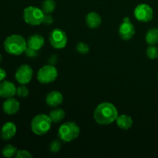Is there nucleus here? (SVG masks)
I'll list each match as a JSON object with an SVG mask.
<instances>
[{
  "label": "nucleus",
  "mask_w": 158,
  "mask_h": 158,
  "mask_svg": "<svg viewBox=\"0 0 158 158\" xmlns=\"http://www.w3.org/2000/svg\"><path fill=\"white\" fill-rule=\"evenodd\" d=\"M94 120L100 125H108L116 121L118 117V111L113 103L103 102L96 107L94 113Z\"/></svg>",
  "instance_id": "obj_1"
},
{
  "label": "nucleus",
  "mask_w": 158,
  "mask_h": 158,
  "mask_svg": "<svg viewBox=\"0 0 158 158\" xmlns=\"http://www.w3.org/2000/svg\"><path fill=\"white\" fill-rule=\"evenodd\" d=\"M27 41L22 35L14 34L9 35L4 42V49L10 55L19 56L26 51Z\"/></svg>",
  "instance_id": "obj_2"
},
{
  "label": "nucleus",
  "mask_w": 158,
  "mask_h": 158,
  "mask_svg": "<svg viewBox=\"0 0 158 158\" xmlns=\"http://www.w3.org/2000/svg\"><path fill=\"white\" fill-rule=\"evenodd\" d=\"M80 127L74 122H66L59 128L58 136L63 142H71L80 135Z\"/></svg>",
  "instance_id": "obj_3"
},
{
  "label": "nucleus",
  "mask_w": 158,
  "mask_h": 158,
  "mask_svg": "<svg viewBox=\"0 0 158 158\" xmlns=\"http://www.w3.org/2000/svg\"><path fill=\"white\" fill-rule=\"evenodd\" d=\"M52 120L46 114H39L32 119L31 122V129L35 135H44L50 130Z\"/></svg>",
  "instance_id": "obj_4"
},
{
  "label": "nucleus",
  "mask_w": 158,
  "mask_h": 158,
  "mask_svg": "<svg viewBox=\"0 0 158 158\" xmlns=\"http://www.w3.org/2000/svg\"><path fill=\"white\" fill-rule=\"evenodd\" d=\"M44 12L40 8L29 6L23 11V19L27 24L31 26H39L43 23Z\"/></svg>",
  "instance_id": "obj_5"
},
{
  "label": "nucleus",
  "mask_w": 158,
  "mask_h": 158,
  "mask_svg": "<svg viewBox=\"0 0 158 158\" xmlns=\"http://www.w3.org/2000/svg\"><path fill=\"white\" fill-rule=\"evenodd\" d=\"M58 76V72L55 66L52 65H46L40 68L37 73V80L40 83L48 84L55 81Z\"/></svg>",
  "instance_id": "obj_6"
},
{
  "label": "nucleus",
  "mask_w": 158,
  "mask_h": 158,
  "mask_svg": "<svg viewBox=\"0 0 158 158\" xmlns=\"http://www.w3.org/2000/svg\"><path fill=\"white\" fill-rule=\"evenodd\" d=\"M134 15L138 21L142 23H148L152 20L154 16V11L152 8L148 4L142 3L135 8Z\"/></svg>",
  "instance_id": "obj_7"
},
{
  "label": "nucleus",
  "mask_w": 158,
  "mask_h": 158,
  "mask_svg": "<svg viewBox=\"0 0 158 158\" xmlns=\"http://www.w3.org/2000/svg\"><path fill=\"white\" fill-rule=\"evenodd\" d=\"M49 41L55 49H63L67 44V36L63 30L55 29L49 34Z\"/></svg>",
  "instance_id": "obj_8"
},
{
  "label": "nucleus",
  "mask_w": 158,
  "mask_h": 158,
  "mask_svg": "<svg viewBox=\"0 0 158 158\" xmlns=\"http://www.w3.org/2000/svg\"><path fill=\"white\" fill-rule=\"evenodd\" d=\"M32 75H33V70L32 67L28 64H23L17 69L15 77L18 83L24 85L27 84L31 81Z\"/></svg>",
  "instance_id": "obj_9"
},
{
  "label": "nucleus",
  "mask_w": 158,
  "mask_h": 158,
  "mask_svg": "<svg viewBox=\"0 0 158 158\" xmlns=\"http://www.w3.org/2000/svg\"><path fill=\"white\" fill-rule=\"evenodd\" d=\"M135 28L130 21H123L119 28V35L122 40L127 41L135 35Z\"/></svg>",
  "instance_id": "obj_10"
},
{
  "label": "nucleus",
  "mask_w": 158,
  "mask_h": 158,
  "mask_svg": "<svg viewBox=\"0 0 158 158\" xmlns=\"http://www.w3.org/2000/svg\"><path fill=\"white\" fill-rule=\"evenodd\" d=\"M17 88L12 82L3 81L0 83V97L2 98H11L16 94Z\"/></svg>",
  "instance_id": "obj_11"
},
{
  "label": "nucleus",
  "mask_w": 158,
  "mask_h": 158,
  "mask_svg": "<svg viewBox=\"0 0 158 158\" xmlns=\"http://www.w3.org/2000/svg\"><path fill=\"white\" fill-rule=\"evenodd\" d=\"M19 107L20 104L18 100L12 97L8 98L2 105V109L4 112L9 115H13L16 114L19 110Z\"/></svg>",
  "instance_id": "obj_12"
},
{
  "label": "nucleus",
  "mask_w": 158,
  "mask_h": 158,
  "mask_svg": "<svg viewBox=\"0 0 158 158\" xmlns=\"http://www.w3.org/2000/svg\"><path fill=\"white\" fill-rule=\"evenodd\" d=\"M16 134V127L12 122H7L2 126L0 132L1 137L5 140L12 139Z\"/></svg>",
  "instance_id": "obj_13"
},
{
  "label": "nucleus",
  "mask_w": 158,
  "mask_h": 158,
  "mask_svg": "<svg viewBox=\"0 0 158 158\" xmlns=\"http://www.w3.org/2000/svg\"><path fill=\"white\" fill-rule=\"evenodd\" d=\"M63 97L62 94L59 91H52L49 94H47L46 97V102L47 105L52 106V107H56L63 103Z\"/></svg>",
  "instance_id": "obj_14"
},
{
  "label": "nucleus",
  "mask_w": 158,
  "mask_h": 158,
  "mask_svg": "<svg viewBox=\"0 0 158 158\" xmlns=\"http://www.w3.org/2000/svg\"><path fill=\"white\" fill-rule=\"evenodd\" d=\"M44 38L40 34H34L31 35L27 40L28 47L32 48L35 50H40L44 45Z\"/></svg>",
  "instance_id": "obj_15"
},
{
  "label": "nucleus",
  "mask_w": 158,
  "mask_h": 158,
  "mask_svg": "<svg viewBox=\"0 0 158 158\" xmlns=\"http://www.w3.org/2000/svg\"><path fill=\"white\" fill-rule=\"evenodd\" d=\"M86 22L87 26L91 29H96L101 24V17L97 12H91L87 14L86 17Z\"/></svg>",
  "instance_id": "obj_16"
},
{
  "label": "nucleus",
  "mask_w": 158,
  "mask_h": 158,
  "mask_svg": "<svg viewBox=\"0 0 158 158\" xmlns=\"http://www.w3.org/2000/svg\"><path fill=\"white\" fill-rule=\"evenodd\" d=\"M117 124L119 128L122 130H129L133 125V120L131 117L127 115L118 116L117 119Z\"/></svg>",
  "instance_id": "obj_17"
},
{
  "label": "nucleus",
  "mask_w": 158,
  "mask_h": 158,
  "mask_svg": "<svg viewBox=\"0 0 158 158\" xmlns=\"http://www.w3.org/2000/svg\"><path fill=\"white\" fill-rule=\"evenodd\" d=\"M147 43L149 45H156L158 43V29L157 28H151L148 31L145 36Z\"/></svg>",
  "instance_id": "obj_18"
},
{
  "label": "nucleus",
  "mask_w": 158,
  "mask_h": 158,
  "mask_svg": "<svg viewBox=\"0 0 158 158\" xmlns=\"http://www.w3.org/2000/svg\"><path fill=\"white\" fill-rule=\"evenodd\" d=\"M49 117L52 123H59L61 120H63L65 117V112L63 110L60 109V108H56V109L52 110L49 113Z\"/></svg>",
  "instance_id": "obj_19"
},
{
  "label": "nucleus",
  "mask_w": 158,
  "mask_h": 158,
  "mask_svg": "<svg viewBox=\"0 0 158 158\" xmlns=\"http://www.w3.org/2000/svg\"><path fill=\"white\" fill-rule=\"evenodd\" d=\"M56 2L54 0H44L42 3V10L46 14H50L55 10Z\"/></svg>",
  "instance_id": "obj_20"
},
{
  "label": "nucleus",
  "mask_w": 158,
  "mask_h": 158,
  "mask_svg": "<svg viewBox=\"0 0 158 158\" xmlns=\"http://www.w3.org/2000/svg\"><path fill=\"white\" fill-rule=\"evenodd\" d=\"M17 148L15 147L12 146L11 144L6 145V147H4L2 149V155L6 157H12L16 155L17 153Z\"/></svg>",
  "instance_id": "obj_21"
},
{
  "label": "nucleus",
  "mask_w": 158,
  "mask_h": 158,
  "mask_svg": "<svg viewBox=\"0 0 158 158\" xmlns=\"http://www.w3.org/2000/svg\"><path fill=\"white\" fill-rule=\"evenodd\" d=\"M147 56L151 60H155L158 57V48L155 45H150L147 49Z\"/></svg>",
  "instance_id": "obj_22"
},
{
  "label": "nucleus",
  "mask_w": 158,
  "mask_h": 158,
  "mask_svg": "<svg viewBox=\"0 0 158 158\" xmlns=\"http://www.w3.org/2000/svg\"><path fill=\"white\" fill-rule=\"evenodd\" d=\"M77 52L81 54H86L89 52V47L87 44L84 43H80L77 45Z\"/></svg>",
  "instance_id": "obj_23"
},
{
  "label": "nucleus",
  "mask_w": 158,
  "mask_h": 158,
  "mask_svg": "<svg viewBox=\"0 0 158 158\" xmlns=\"http://www.w3.org/2000/svg\"><path fill=\"white\" fill-rule=\"evenodd\" d=\"M49 149H50L51 152L52 153L59 152L60 150L61 149V143L57 140H52V143H50V146H49Z\"/></svg>",
  "instance_id": "obj_24"
},
{
  "label": "nucleus",
  "mask_w": 158,
  "mask_h": 158,
  "mask_svg": "<svg viewBox=\"0 0 158 158\" xmlns=\"http://www.w3.org/2000/svg\"><path fill=\"white\" fill-rule=\"evenodd\" d=\"M16 94L19 97H26L29 95V89L25 86H20L17 88Z\"/></svg>",
  "instance_id": "obj_25"
},
{
  "label": "nucleus",
  "mask_w": 158,
  "mask_h": 158,
  "mask_svg": "<svg viewBox=\"0 0 158 158\" xmlns=\"http://www.w3.org/2000/svg\"><path fill=\"white\" fill-rule=\"evenodd\" d=\"M15 157L17 158H32V156L28 151H26V150H20V151H17Z\"/></svg>",
  "instance_id": "obj_26"
},
{
  "label": "nucleus",
  "mask_w": 158,
  "mask_h": 158,
  "mask_svg": "<svg viewBox=\"0 0 158 158\" xmlns=\"http://www.w3.org/2000/svg\"><path fill=\"white\" fill-rule=\"evenodd\" d=\"M25 52H26V55L28 57H31V58H32V57H35L37 55H38V50H35V49H32V48H30V47H28V46L27 48H26Z\"/></svg>",
  "instance_id": "obj_27"
},
{
  "label": "nucleus",
  "mask_w": 158,
  "mask_h": 158,
  "mask_svg": "<svg viewBox=\"0 0 158 158\" xmlns=\"http://www.w3.org/2000/svg\"><path fill=\"white\" fill-rule=\"evenodd\" d=\"M53 23V18L49 14H46L43 19V23L46 25H51Z\"/></svg>",
  "instance_id": "obj_28"
},
{
  "label": "nucleus",
  "mask_w": 158,
  "mask_h": 158,
  "mask_svg": "<svg viewBox=\"0 0 158 158\" xmlns=\"http://www.w3.org/2000/svg\"><path fill=\"white\" fill-rule=\"evenodd\" d=\"M6 77V72L4 69L0 67V82L5 80Z\"/></svg>",
  "instance_id": "obj_29"
},
{
  "label": "nucleus",
  "mask_w": 158,
  "mask_h": 158,
  "mask_svg": "<svg viewBox=\"0 0 158 158\" xmlns=\"http://www.w3.org/2000/svg\"><path fill=\"white\" fill-rule=\"evenodd\" d=\"M2 55H1V54H0V63H1V62H2Z\"/></svg>",
  "instance_id": "obj_30"
},
{
  "label": "nucleus",
  "mask_w": 158,
  "mask_h": 158,
  "mask_svg": "<svg viewBox=\"0 0 158 158\" xmlns=\"http://www.w3.org/2000/svg\"><path fill=\"white\" fill-rule=\"evenodd\" d=\"M157 79H158V77H157Z\"/></svg>",
  "instance_id": "obj_31"
}]
</instances>
